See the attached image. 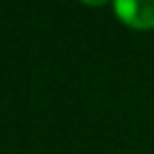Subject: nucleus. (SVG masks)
<instances>
[{
    "mask_svg": "<svg viewBox=\"0 0 154 154\" xmlns=\"http://www.w3.org/2000/svg\"><path fill=\"white\" fill-rule=\"evenodd\" d=\"M113 16L136 32L154 29V0H111Z\"/></svg>",
    "mask_w": 154,
    "mask_h": 154,
    "instance_id": "1",
    "label": "nucleus"
},
{
    "mask_svg": "<svg viewBox=\"0 0 154 154\" xmlns=\"http://www.w3.org/2000/svg\"><path fill=\"white\" fill-rule=\"evenodd\" d=\"M82 5L86 7H93V9H97V7H104V5H111V0H79Z\"/></svg>",
    "mask_w": 154,
    "mask_h": 154,
    "instance_id": "2",
    "label": "nucleus"
}]
</instances>
